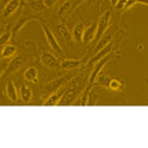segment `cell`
<instances>
[{
	"mask_svg": "<svg viewBox=\"0 0 148 148\" xmlns=\"http://www.w3.org/2000/svg\"><path fill=\"white\" fill-rule=\"evenodd\" d=\"M83 82L84 79L81 76H77L75 79H72L68 85H66V90L63 95V97L60 98L59 101V106H69V104H73L77 100V97L81 95V92L84 90L83 88Z\"/></svg>",
	"mask_w": 148,
	"mask_h": 148,
	"instance_id": "obj_1",
	"label": "cell"
},
{
	"mask_svg": "<svg viewBox=\"0 0 148 148\" xmlns=\"http://www.w3.org/2000/svg\"><path fill=\"white\" fill-rule=\"evenodd\" d=\"M115 57H120V55H117V53H113V52H112V53H109L108 56L103 57L102 59H100L98 62H96L95 65H94V69L91 70L90 75H89V79H88V85H89V87H92V88H94V84H95L97 77L100 76V73H101L102 69L104 68V65L108 63V62L112 60L113 58H115Z\"/></svg>",
	"mask_w": 148,
	"mask_h": 148,
	"instance_id": "obj_2",
	"label": "cell"
},
{
	"mask_svg": "<svg viewBox=\"0 0 148 148\" xmlns=\"http://www.w3.org/2000/svg\"><path fill=\"white\" fill-rule=\"evenodd\" d=\"M29 60V52H24V53H19L18 56H16L13 59H12L7 68L3 70V73H1V77L5 78L7 75H12V73L17 72L24 64L26 63Z\"/></svg>",
	"mask_w": 148,
	"mask_h": 148,
	"instance_id": "obj_3",
	"label": "cell"
},
{
	"mask_svg": "<svg viewBox=\"0 0 148 148\" xmlns=\"http://www.w3.org/2000/svg\"><path fill=\"white\" fill-rule=\"evenodd\" d=\"M39 23H40V26L43 29V32H44V36H45V38H46V42H47L49 46H50V49L52 50V52L56 53L57 56L62 57V56H63V50H62V46H60L59 42L57 40L55 33L45 25L44 21L39 20Z\"/></svg>",
	"mask_w": 148,
	"mask_h": 148,
	"instance_id": "obj_4",
	"label": "cell"
},
{
	"mask_svg": "<svg viewBox=\"0 0 148 148\" xmlns=\"http://www.w3.org/2000/svg\"><path fill=\"white\" fill-rule=\"evenodd\" d=\"M73 78L72 75H65V76H60L58 78H55L50 82H47L44 87H43V91L46 92V94H53L56 91H58L59 89H62L64 87V84L69 81H71Z\"/></svg>",
	"mask_w": 148,
	"mask_h": 148,
	"instance_id": "obj_5",
	"label": "cell"
},
{
	"mask_svg": "<svg viewBox=\"0 0 148 148\" xmlns=\"http://www.w3.org/2000/svg\"><path fill=\"white\" fill-rule=\"evenodd\" d=\"M110 19H112V12L109 10L106 11L100 17L97 21V31H96V37H95V42L97 43L101 39V37L108 31L109 26H110Z\"/></svg>",
	"mask_w": 148,
	"mask_h": 148,
	"instance_id": "obj_6",
	"label": "cell"
},
{
	"mask_svg": "<svg viewBox=\"0 0 148 148\" xmlns=\"http://www.w3.org/2000/svg\"><path fill=\"white\" fill-rule=\"evenodd\" d=\"M40 62L47 68L53 69V70H59L60 69V60L51 52L44 51L40 53Z\"/></svg>",
	"mask_w": 148,
	"mask_h": 148,
	"instance_id": "obj_7",
	"label": "cell"
},
{
	"mask_svg": "<svg viewBox=\"0 0 148 148\" xmlns=\"http://www.w3.org/2000/svg\"><path fill=\"white\" fill-rule=\"evenodd\" d=\"M113 50H114V40H112L108 45H106L103 49H101L98 52H96L95 55H94V57H91L90 58V60L88 62V65H91V64H95L96 62H98L100 59H102L103 57H106V56H108L109 53H112L113 52Z\"/></svg>",
	"mask_w": 148,
	"mask_h": 148,
	"instance_id": "obj_8",
	"label": "cell"
},
{
	"mask_svg": "<svg viewBox=\"0 0 148 148\" xmlns=\"http://www.w3.org/2000/svg\"><path fill=\"white\" fill-rule=\"evenodd\" d=\"M56 33L58 36V38L62 39L64 43L71 44V42H72V33L69 31V29L64 25V24H57V25H56Z\"/></svg>",
	"mask_w": 148,
	"mask_h": 148,
	"instance_id": "obj_9",
	"label": "cell"
},
{
	"mask_svg": "<svg viewBox=\"0 0 148 148\" xmlns=\"http://www.w3.org/2000/svg\"><path fill=\"white\" fill-rule=\"evenodd\" d=\"M31 20H40L38 17H33V16H30V17H21L20 19L17 20V23L13 25V29H12V34H13V38H17L18 33L23 30V27L26 25V24Z\"/></svg>",
	"mask_w": 148,
	"mask_h": 148,
	"instance_id": "obj_10",
	"label": "cell"
},
{
	"mask_svg": "<svg viewBox=\"0 0 148 148\" xmlns=\"http://www.w3.org/2000/svg\"><path fill=\"white\" fill-rule=\"evenodd\" d=\"M114 33H115V29H112V30H109L107 31L102 37H101V39L98 40L96 43V46L94 47V52H98L101 50V49H103L106 45H108L110 42L113 40V37H114Z\"/></svg>",
	"mask_w": 148,
	"mask_h": 148,
	"instance_id": "obj_11",
	"label": "cell"
},
{
	"mask_svg": "<svg viewBox=\"0 0 148 148\" xmlns=\"http://www.w3.org/2000/svg\"><path fill=\"white\" fill-rule=\"evenodd\" d=\"M96 31H97V23H94L91 25L87 26L84 31V34H83V44L84 46L89 45L92 40H95V37H96Z\"/></svg>",
	"mask_w": 148,
	"mask_h": 148,
	"instance_id": "obj_12",
	"label": "cell"
},
{
	"mask_svg": "<svg viewBox=\"0 0 148 148\" xmlns=\"http://www.w3.org/2000/svg\"><path fill=\"white\" fill-rule=\"evenodd\" d=\"M5 92L8 97V100L12 101V102H17L18 98H19V92H18V89L16 87L14 82L12 79H8L7 83H6V87H5Z\"/></svg>",
	"mask_w": 148,
	"mask_h": 148,
	"instance_id": "obj_13",
	"label": "cell"
},
{
	"mask_svg": "<svg viewBox=\"0 0 148 148\" xmlns=\"http://www.w3.org/2000/svg\"><path fill=\"white\" fill-rule=\"evenodd\" d=\"M65 90H66V87H63L62 89H59L58 91H56L53 94H50L43 104L44 106H57L59 103V101H60V98L63 97Z\"/></svg>",
	"mask_w": 148,
	"mask_h": 148,
	"instance_id": "obj_14",
	"label": "cell"
},
{
	"mask_svg": "<svg viewBox=\"0 0 148 148\" xmlns=\"http://www.w3.org/2000/svg\"><path fill=\"white\" fill-rule=\"evenodd\" d=\"M84 63L83 59H62L60 69L62 70H73L79 68Z\"/></svg>",
	"mask_w": 148,
	"mask_h": 148,
	"instance_id": "obj_15",
	"label": "cell"
},
{
	"mask_svg": "<svg viewBox=\"0 0 148 148\" xmlns=\"http://www.w3.org/2000/svg\"><path fill=\"white\" fill-rule=\"evenodd\" d=\"M19 6H20V0H10L5 5V7L3 8V17L7 18V17L12 16L19 8Z\"/></svg>",
	"mask_w": 148,
	"mask_h": 148,
	"instance_id": "obj_16",
	"label": "cell"
},
{
	"mask_svg": "<svg viewBox=\"0 0 148 148\" xmlns=\"http://www.w3.org/2000/svg\"><path fill=\"white\" fill-rule=\"evenodd\" d=\"M38 70H37L36 66H29L25 72H24V78H25L26 82H30V83H38Z\"/></svg>",
	"mask_w": 148,
	"mask_h": 148,
	"instance_id": "obj_17",
	"label": "cell"
},
{
	"mask_svg": "<svg viewBox=\"0 0 148 148\" xmlns=\"http://www.w3.org/2000/svg\"><path fill=\"white\" fill-rule=\"evenodd\" d=\"M85 29H87V26H85L84 23H79L75 27H73L71 33H72V39L75 40L76 43H81L83 40V34H84Z\"/></svg>",
	"mask_w": 148,
	"mask_h": 148,
	"instance_id": "obj_18",
	"label": "cell"
},
{
	"mask_svg": "<svg viewBox=\"0 0 148 148\" xmlns=\"http://www.w3.org/2000/svg\"><path fill=\"white\" fill-rule=\"evenodd\" d=\"M19 97L24 103H30L32 100V90L30 87H27L26 84H21L19 89Z\"/></svg>",
	"mask_w": 148,
	"mask_h": 148,
	"instance_id": "obj_19",
	"label": "cell"
},
{
	"mask_svg": "<svg viewBox=\"0 0 148 148\" xmlns=\"http://www.w3.org/2000/svg\"><path fill=\"white\" fill-rule=\"evenodd\" d=\"M16 53H17V46L13 45V44L4 45L3 50H1V57H3L4 59H5V58H11V57H13Z\"/></svg>",
	"mask_w": 148,
	"mask_h": 148,
	"instance_id": "obj_20",
	"label": "cell"
},
{
	"mask_svg": "<svg viewBox=\"0 0 148 148\" xmlns=\"http://www.w3.org/2000/svg\"><path fill=\"white\" fill-rule=\"evenodd\" d=\"M125 88V84H123L122 81L120 79H116V78H112L109 82V85H108V89L112 90V91H121Z\"/></svg>",
	"mask_w": 148,
	"mask_h": 148,
	"instance_id": "obj_21",
	"label": "cell"
},
{
	"mask_svg": "<svg viewBox=\"0 0 148 148\" xmlns=\"http://www.w3.org/2000/svg\"><path fill=\"white\" fill-rule=\"evenodd\" d=\"M110 79H112V77H110V76H108V75H102V73H100V76L97 77V79H96V82H95V84H94V87H95V85H100V87L108 88Z\"/></svg>",
	"mask_w": 148,
	"mask_h": 148,
	"instance_id": "obj_22",
	"label": "cell"
},
{
	"mask_svg": "<svg viewBox=\"0 0 148 148\" xmlns=\"http://www.w3.org/2000/svg\"><path fill=\"white\" fill-rule=\"evenodd\" d=\"M13 37V34H12V31H4L1 37H0V43H1L3 45H7V43L11 40V38Z\"/></svg>",
	"mask_w": 148,
	"mask_h": 148,
	"instance_id": "obj_23",
	"label": "cell"
},
{
	"mask_svg": "<svg viewBox=\"0 0 148 148\" xmlns=\"http://www.w3.org/2000/svg\"><path fill=\"white\" fill-rule=\"evenodd\" d=\"M31 6H32V8H34L37 11H40V10H43L45 7L44 0H32V1H31Z\"/></svg>",
	"mask_w": 148,
	"mask_h": 148,
	"instance_id": "obj_24",
	"label": "cell"
},
{
	"mask_svg": "<svg viewBox=\"0 0 148 148\" xmlns=\"http://www.w3.org/2000/svg\"><path fill=\"white\" fill-rule=\"evenodd\" d=\"M96 103H97V95L91 89L90 92H89V96H88V103H87V106H94Z\"/></svg>",
	"mask_w": 148,
	"mask_h": 148,
	"instance_id": "obj_25",
	"label": "cell"
},
{
	"mask_svg": "<svg viewBox=\"0 0 148 148\" xmlns=\"http://www.w3.org/2000/svg\"><path fill=\"white\" fill-rule=\"evenodd\" d=\"M127 3H128V0H119V3L116 4L115 8H116L117 11L125 10V7H126V4H127Z\"/></svg>",
	"mask_w": 148,
	"mask_h": 148,
	"instance_id": "obj_26",
	"label": "cell"
},
{
	"mask_svg": "<svg viewBox=\"0 0 148 148\" xmlns=\"http://www.w3.org/2000/svg\"><path fill=\"white\" fill-rule=\"evenodd\" d=\"M57 1L58 0H44V5H45V7H51L55 4H57Z\"/></svg>",
	"mask_w": 148,
	"mask_h": 148,
	"instance_id": "obj_27",
	"label": "cell"
},
{
	"mask_svg": "<svg viewBox=\"0 0 148 148\" xmlns=\"http://www.w3.org/2000/svg\"><path fill=\"white\" fill-rule=\"evenodd\" d=\"M117 3H119V0H110V4H112L113 6H116Z\"/></svg>",
	"mask_w": 148,
	"mask_h": 148,
	"instance_id": "obj_28",
	"label": "cell"
},
{
	"mask_svg": "<svg viewBox=\"0 0 148 148\" xmlns=\"http://www.w3.org/2000/svg\"><path fill=\"white\" fill-rule=\"evenodd\" d=\"M62 1H66V0H62Z\"/></svg>",
	"mask_w": 148,
	"mask_h": 148,
	"instance_id": "obj_29",
	"label": "cell"
}]
</instances>
